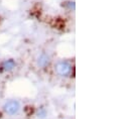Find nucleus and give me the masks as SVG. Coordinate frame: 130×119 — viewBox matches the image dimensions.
Segmentation results:
<instances>
[{"label": "nucleus", "instance_id": "nucleus-3", "mask_svg": "<svg viewBox=\"0 0 130 119\" xmlns=\"http://www.w3.org/2000/svg\"><path fill=\"white\" fill-rule=\"evenodd\" d=\"M15 66H16V64L13 60H6L2 63L1 68H2L3 71H11L15 68Z\"/></svg>", "mask_w": 130, "mask_h": 119}, {"label": "nucleus", "instance_id": "nucleus-4", "mask_svg": "<svg viewBox=\"0 0 130 119\" xmlns=\"http://www.w3.org/2000/svg\"><path fill=\"white\" fill-rule=\"evenodd\" d=\"M37 64L39 67L41 68H45L46 66H48L50 64V57L45 54H41L38 58V61H37Z\"/></svg>", "mask_w": 130, "mask_h": 119}, {"label": "nucleus", "instance_id": "nucleus-2", "mask_svg": "<svg viewBox=\"0 0 130 119\" xmlns=\"http://www.w3.org/2000/svg\"><path fill=\"white\" fill-rule=\"evenodd\" d=\"M72 71V67L69 63L67 62H60L58 65H57V72L59 75L63 76V77H67L70 75Z\"/></svg>", "mask_w": 130, "mask_h": 119}, {"label": "nucleus", "instance_id": "nucleus-1", "mask_svg": "<svg viewBox=\"0 0 130 119\" xmlns=\"http://www.w3.org/2000/svg\"><path fill=\"white\" fill-rule=\"evenodd\" d=\"M19 108H20V105L17 101L15 100H12V101H8L5 105H4V111L10 115H13V114H16L18 111H19Z\"/></svg>", "mask_w": 130, "mask_h": 119}]
</instances>
